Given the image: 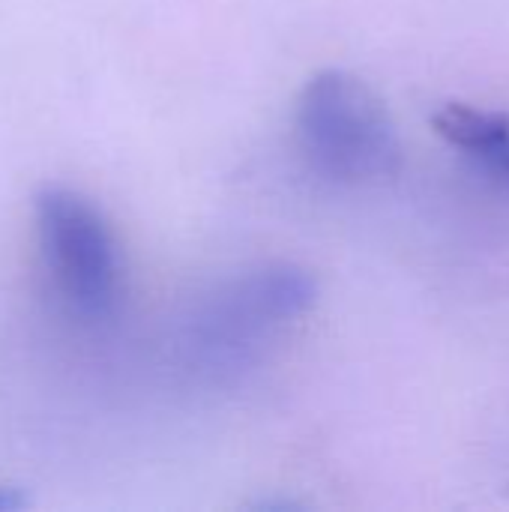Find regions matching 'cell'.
<instances>
[{
	"instance_id": "1",
	"label": "cell",
	"mask_w": 509,
	"mask_h": 512,
	"mask_svg": "<svg viewBox=\"0 0 509 512\" xmlns=\"http://www.w3.org/2000/svg\"><path fill=\"white\" fill-rule=\"evenodd\" d=\"M297 135L309 162L339 183L390 180L402 141L384 99L348 69L315 72L297 96Z\"/></svg>"
},
{
	"instance_id": "2",
	"label": "cell",
	"mask_w": 509,
	"mask_h": 512,
	"mask_svg": "<svg viewBox=\"0 0 509 512\" xmlns=\"http://www.w3.org/2000/svg\"><path fill=\"white\" fill-rule=\"evenodd\" d=\"M36 240L60 300L84 321H105L120 300V258L102 210L81 192L48 183L33 198Z\"/></svg>"
},
{
	"instance_id": "3",
	"label": "cell",
	"mask_w": 509,
	"mask_h": 512,
	"mask_svg": "<svg viewBox=\"0 0 509 512\" xmlns=\"http://www.w3.org/2000/svg\"><path fill=\"white\" fill-rule=\"evenodd\" d=\"M318 300V282L297 264H270L219 288L195 315L189 348L210 372L240 369L264 336L303 318Z\"/></svg>"
},
{
	"instance_id": "4",
	"label": "cell",
	"mask_w": 509,
	"mask_h": 512,
	"mask_svg": "<svg viewBox=\"0 0 509 512\" xmlns=\"http://www.w3.org/2000/svg\"><path fill=\"white\" fill-rule=\"evenodd\" d=\"M432 129L486 171L509 177V114L447 102L432 114Z\"/></svg>"
},
{
	"instance_id": "5",
	"label": "cell",
	"mask_w": 509,
	"mask_h": 512,
	"mask_svg": "<svg viewBox=\"0 0 509 512\" xmlns=\"http://www.w3.org/2000/svg\"><path fill=\"white\" fill-rule=\"evenodd\" d=\"M27 507V495L15 486H0V512H15Z\"/></svg>"
}]
</instances>
